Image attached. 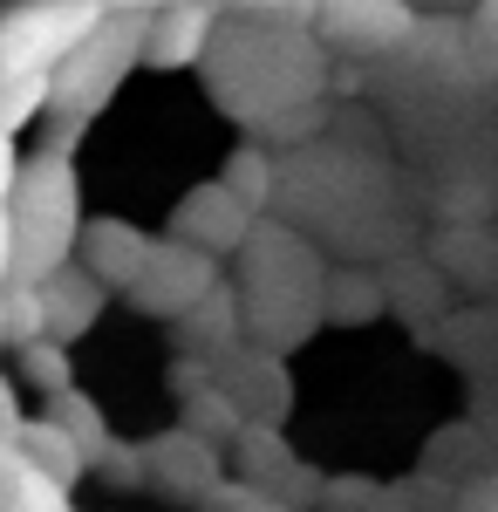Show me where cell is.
<instances>
[{
	"label": "cell",
	"instance_id": "cell-1",
	"mask_svg": "<svg viewBox=\"0 0 498 512\" xmlns=\"http://www.w3.org/2000/svg\"><path fill=\"white\" fill-rule=\"evenodd\" d=\"M14 280H48L55 267L76 260V239H82V178L69 144H48L21 164V185H14Z\"/></svg>",
	"mask_w": 498,
	"mask_h": 512
},
{
	"label": "cell",
	"instance_id": "cell-6",
	"mask_svg": "<svg viewBox=\"0 0 498 512\" xmlns=\"http://www.w3.org/2000/svg\"><path fill=\"white\" fill-rule=\"evenodd\" d=\"M226 478H232V444H219V437L192 431V424H171V431L144 437V485H157L164 499L198 506Z\"/></svg>",
	"mask_w": 498,
	"mask_h": 512
},
{
	"label": "cell",
	"instance_id": "cell-24",
	"mask_svg": "<svg viewBox=\"0 0 498 512\" xmlns=\"http://www.w3.org/2000/svg\"><path fill=\"white\" fill-rule=\"evenodd\" d=\"M35 117H48V82H14V89H0V130H28Z\"/></svg>",
	"mask_w": 498,
	"mask_h": 512
},
{
	"label": "cell",
	"instance_id": "cell-29",
	"mask_svg": "<svg viewBox=\"0 0 498 512\" xmlns=\"http://www.w3.org/2000/svg\"><path fill=\"white\" fill-rule=\"evenodd\" d=\"M110 7H123V14H157V7H171V0H110Z\"/></svg>",
	"mask_w": 498,
	"mask_h": 512
},
{
	"label": "cell",
	"instance_id": "cell-23",
	"mask_svg": "<svg viewBox=\"0 0 498 512\" xmlns=\"http://www.w3.org/2000/svg\"><path fill=\"white\" fill-rule=\"evenodd\" d=\"M198 512H294V506H287V499H273L267 485H253V478L232 472L212 499H198Z\"/></svg>",
	"mask_w": 498,
	"mask_h": 512
},
{
	"label": "cell",
	"instance_id": "cell-21",
	"mask_svg": "<svg viewBox=\"0 0 498 512\" xmlns=\"http://www.w3.org/2000/svg\"><path fill=\"white\" fill-rule=\"evenodd\" d=\"M41 335H48V294H41V280H7L0 287V342L28 349Z\"/></svg>",
	"mask_w": 498,
	"mask_h": 512
},
{
	"label": "cell",
	"instance_id": "cell-5",
	"mask_svg": "<svg viewBox=\"0 0 498 512\" xmlns=\"http://www.w3.org/2000/svg\"><path fill=\"white\" fill-rule=\"evenodd\" d=\"M219 267H226L219 253H205V246H192V239H178V233H164L157 253H151V267L137 274V287H130L123 301H130L137 315H151V321H178L226 280Z\"/></svg>",
	"mask_w": 498,
	"mask_h": 512
},
{
	"label": "cell",
	"instance_id": "cell-25",
	"mask_svg": "<svg viewBox=\"0 0 498 512\" xmlns=\"http://www.w3.org/2000/svg\"><path fill=\"white\" fill-rule=\"evenodd\" d=\"M464 41H471V62H478L485 76H498V0H478V7H471Z\"/></svg>",
	"mask_w": 498,
	"mask_h": 512
},
{
	"label": "cell",
	"instance_id": "cell-28",
	"mask_svg": "<svg viewBox=\"0 0 498 512\" xmlns=\"http://www.w3.org/2000/svg\"><path fill=\"white\" fill-rule=\"evenodd\" d=\"M21 424H28V410H21V390L0 376V431L7 437H21Z\"/></svg>",
	"mask_w": 498,
	"mask_h": 512
},
{
	"label": "cell",
	"instance_id": "cell-9",
	"mask_svg": "<svg viewBox=\"0 0 498 512\" xmlns=\"http://www.w3.org/2000/svg\"><path fill=\"white\" fill-rule=\"evenodd\" d=\"M232 472L267 485L273 499H287L294 512H307V499H328V478L314 465H301V451L280 437V424H246L239 444H232Z\"/></svg>",
	"mask_w": 498,
	"mask_h": 512
},
{
	"label": "cell",
	"instance_id": "cell-26",
	"mask_svg": "<svg viewBox=\"0 0 498 512\" xmlns=\"http://www.w3.org/2000/svg\"><path fill=\"white\" fill-rule=\"evenodd\" d=\"M21 144H14V130H0V212L14 205V185H21Z\"/></svg>",
	"mask_w": 498,
	"mask_h": 512
},
{
	"label": "cell",
	"instance_id": "cell-11",
	"mask_svg": "<svg viewBox=\"0 0 498 512\" xmlns=\"http://www.w3.org/2000/svg\"><path fill=\"white\" fill-rule=\"evenodd\" d=\"M253 219H260V212L232 192L226 178H205V185H192V192L171 205V233L192 239V246H205V253H219V260H239Z\"/></svg>",
	"mask_w": 498,
	"mask_h": 512
},
{
	"label": "cell",
	"instance_id": "cell-17",
	"mask_svg": "<svg viewBox=\"0 0 498 512\" xmlns=\"http://www.w3.org/2000/svg\"><path fill=\"white\" fill-rule=\"evenodd\" d=\"M21 444H28V458H35L41 472H55L62 485H69V492H76L82 478H96V472H89V451H82V437L69 431L55 410L28 417V424H21Z\"/></svg>",
	"mask_w": 498,
	"mask_h": 512
},
{
	"label": "cell",
	"instance_id": "cell-18",
	"mask_svg": "<svg viewBox=\"0 0 498 512\" xmlns=\"http://www.w3.org/2000/svg\"><path fill=\"white\" fill-rule=\"evenodd\" d=\"M48 410H55V417H62V424H69V431L82 437V451H89V472H103V465L116 458V444H123V437L110 431L103 403H96V396L82 390V383H69V390H55V396H48Z\"/></svg>",
	"mask_w": 498,
	"mask_h": 512
},
{
	"label": "cell",
	"instance_id": "cell-15",
	"mask_svg": "<svg viewBox=\"0 0 498 512\" xmlns=\"http://www.w3.org/2000/svg\"><path fill=\"white\" fill-rule=\"evenodd\" d=\"M0 512H76V492L55 472H41L21 437L0 431Z\"/></svg>",
	"mask_w": 498,
	"mask_h": 512
},
{
	"label": "cell",
	"instance_id": "cell-14",
	"mask_svg": "<svg viewBox=\"0 0 498 512\" xmlns=\"http://www.w3.org/2000/svg\"><path fill=\"white\" fill-rule=\"evenodd\" d=\"M171 328H178V349L185 355H212L219 362L226 349H239L246 342V294H239V280H219L192 315H178Z\"/></svg>",
	"mask_w": 498,
	"mask_h": 512
},
{
	"label": "cell",
	"instance_id": "cell-3",
	"mask_svg": "<svg viewBox=\"0 0 498 512\" xmlns=\"http://www.w3.org/2000/svg\"><path fill=\"white\" fill-rule=\"evenodd\" d=\"M110 14V0H14L0 14V89L48 82Z\"/></svg>",
	"mask_w": 498,
	"mask_h": 512
},
{
	"label": "cell",
	"instance_id": "cell-4",
	"mask_svg": "<svg viewBox=\"0 0 498 512\" xmlns=\"http://www.w3.org/2000/svg\"><path fill=\"white\" fill-rule=\"evenodd\" d=\"M321 287H328V260L314 253V239L260 212L239 246V294L246 301H321Z\"/></svg>",
	"mask_w": 498,
	"mask_h": 512
},
{
	"label": "cell",
	"instance_id": "cell-19",
	"mask_svg": "<svg viewBox=\"0 0 498 512\" xmlns=\"http://www.w3.org/2000/svg\"><path fill=\"white\" fill-rule=\"evenodd\" d=\"M178 424H192V431L219 437V444H239L246 417H239V403L226 396L219 369H212V383H192V390H178Z\"/></svg>",
	"mask_w": 498,
	"mask_h": 512
},
{
	"label": "cell",
	"instance_id": "cell-12",
	"mask_svg": "<svg viewBox=\"0 0 498 512\" xmlns=\"http://www.w3.org/2000/svg\"><path fill=\"white\" fill-rule=\"evenodd\" d=\"M151 253H157V233H144V226L123 219V212H96V219H82L76 260L103 280V287H116V294L137 287V274L151 267Z\"/></svg>",
	"mask_w": 498,
	"mask_h": 512
},
{
	"label": "cell",
	"instance_id": "cell-27",
	"mask_svg": "<svg viewBox=\"0 0 498 512\" xmlns=\"http://www.w3.org/2000/svg\"><path fill=\"white\" fill-rule=\"evenodd\" d=\"M232 14H294V21H314V0H226Z\"/></svg>",
	"mask_w": 498,
	"mask_h": 512
},
{
	"label": "cell",
	"instance_id": "cell-10",
	"mask_svg": "<svg viewBox=\"0 0 498 512\" xmlns=\"http://www.w3.org/2000/svg\"><path fill=\"white\" fill-rule=\"evenodd\" d=\"M226 0H171V7H157L151 28H144V69L157 76H171V69H198L205 55H212V41L226 28Z\"/></svg>",
	"mask_w": 498,
	"mask_h": 512
},
{
	"label": "cell",
	"instance_id": "cell-2",
	"mask_svg": "<svg viewBox=\"0 0 498 512\" xmlns=\"http://www.w3.org/2000/svg\"><path fill=\"white\" fill-rule=\"evenodd\" d=\"M144 28H151V14H123L116 7L110 21L48 76V123L62 130V144H76L82 130L116 103V89L144 69Z\"/></svg>",
	"mask_w": 498,
	"mask_h": 512
},
{
	"label": "cell",
	"instance_id": "cell-30",
	"mask_svg": "<svg viewBox=\"0 0 498 512\" xmlns=\"http://www.w3.org/2000/svg\"><path fill=\"white\" fill-rule=\"evenodd\" d=\"M0 349H7V342H0Z\"/></svg>",
	"mask_w": 498,
	"mask_h": 512
},
{
	"label": "cell",
	"instance_id": "cell-16",
	"mask_svg": "<svg viewBox=\"0 0 498 512\" xmlns=\"http://www.w3.org/2000/svg\"><path fill=\"white\" fill-rule=\"evenodd\" d=\"M389 308V280L369 274V267H328V287H321V315L335 328H369V321Z\"/></svg>",
	"mask_w": 498,
	"mask_h": 512
},
{
	"label": "cell",
	"instance_id": "cell-20",
	"mask_svg": "<svg viewBox=\"0 0 498 512\" xmlns=\"http://www.w3.org/2000/svg\"><path fill=\"white\" fill-rule=\"evenodd\" d=\"M219 178H226V185L246 198L253 212H273V205H280V158H273L267 144H239Z\"/></svg>",
	"mask_w": 498,
	"mask_h": 512
},
{
	"label": "cell",
	"instance_id": "cell-7",
	"mask_svg": "<svg viewBox=\"0 0 498 512\" xmlns=\"http://www.w3.org/2000/svg\"><path fill=\"white\" fill-rule=\"evenodd\" d=\"M314 35L348 55H396L423 35V14L410 0H314Z\"/></svg>",
	"mask_w": 498,
	"mask_h": 512
},
{
	"label": "cell",
	"instance_id": "cell-13",
	"mask_svg": "<svg viewBox=\"0 0 498 512\" xmlns=\"http://www.w3.org/2000/svg\"><path fill=\"white\" fill-rule=\"evenodd\" d=\"M41 294H48V335H55V342H82V335L103 321L116 287H103L82 260H69V267H55V274L41 280Z\"/></svg>",
	"mask_w": 498,
	"mask_h": 512
},
{
	"label": "cell",
	"instance_id": "cell-22",
	"mask_svg": "<svg viewBox=\"0 0 498 512\" xmlns=\"http://www.w3.org/2000/svg\"><path fill=\"white\" fill-rule=\"evenodd\" d=\"M21 376L35 383V390H69L76 383V369H69V342H55V335H41V342H28L21 349Z\"/></svg>",
	"mask_w": 498,
	"mask_h": 512
},
{
	"label": "cell",
	"instance_id": "cell-8",
	"mask_svg": "<svg viewBox=\"0 0 498 512\" xmlns=\"http://www.w3.org/2000/svg\"><path fill=\"white\" fill-rule=\"evenodd\" d=\"M212 369H219V383H226V396L239 403L246 424H287V410H294V376H287V355L280 349L239 342V349H226Z\"/></svg>",
	"mask_w": 498,
	"mask_h": 512
}]
</instances>
